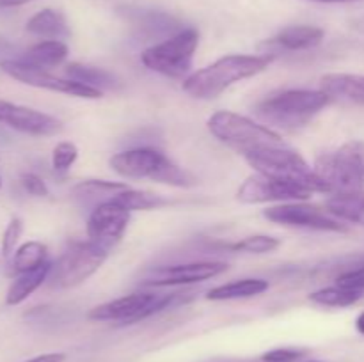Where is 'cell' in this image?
Wrapping results in <instances>:
<instances>
[{"mask_svg": "<svg viewBox=\"0 0 364 362\" xmlns=\"http://www.w3.org/2000/svg\"><path fill=\"white\" fill-rule=\"evenodd\" d=\"M272 62L270 55H226L210 66L188 75L183 80V91L198 99H213L228 87L245 78L263 73Z\"/></svg>", "mask_w": 364, "mask_h": 362, "instance_id": "cell-1", "label": "cell"}, {"mask_svg": "<svg viewBox=\"0 0 364 362\" xmlns=\"http://www.w3.org/2000/svg\"><path fill=\"white\" fill-rule=\"evenodd\" d=\"M244 158L256 172L301 185L309 188L313 194H331L329 187L316 176L313 167L294 149L284 146H262L245 153Z\"/></svg>", "mask_w": 364, "mask_h": 362, "instance_id": "cell-2", "label": "cell"}, {"mask_svg": "<svg viewBox=\"0 0 364 362\" xmlns=\"http://www.w3.org/2000/svg\"><path fill=\"white\" fill-rule=\"evenodd\" d=\"M331 102L333 99L320 89L318 91L290 89L259 102L256 112L267 123L276 124L284 130H297L306 126Z\"/></svg>", "mask_w": 364, "mask_h": 362, "instance_id": "cell-3", "label": "cell"}, {"mask_svg": "<svg viewBox=\"0 0 364 362\" xmlns=\"http://www.w3.org/2000/svg\"><path fill=\"white\" fill-rule=\"evenodd\" d=\"M313 170L329 187L331 194H350L364 188V142L350 141L315 160Z\"/></svg>", "mask_w": 364, "mask_h": 362, "instance_id": "cell-4", "label": "cell"}, {"mask_svg": "<svg viewBox=\"0 0 364 362\" xmlns=\"http://www.w3.org/2000/svg\"><path fill=\"white\" fill-rule=\"evenodd\" d=\"M208 130L223 144L245 155L262 146H284L283 137L265 124L231 110H219L208 119Z\"/></svg>", "mask_w": 364, "mask_h": 362, "instance_id": "cell-5", "label": "cell"}, {"mask_svg": "<svg viewBox=\"0 0 364 362\" xmlns=\"http://www.w3.org/2000/svg\"><path fill=\"white\" fill-rule=\"evenodd\" d=\"M199 46V32L185 28L173 38L153 45L142 52L141 60L148 70L169 78H187L192 70L194 53Z\"/></svg>", "mask_w": 364, "mask_h": 362, "instance_id": "cell-6", "label": "cell"}, {"mask_svg": "<svg viewBox=\"0 0 364 362\" xmlns=\"http://www.w3.org/2000/svg\"><path fill=\"white\" fill-rule=\"evenodd\" d=\"M109 258V251L100 245L87 241H71L55 263H52V272L48 279L53 287H75L95 275Z\"/></svg>", "mask_w": 364, "mask_h": 362, "instance_id": "cell-7", "label": "cell"}, {"mask_svg": "<svg viewBox=\"0 0 364 362\" xmlns=\"http://www.w3.org/2000/svg\"><path fill=\"white\" fill-rule=\"evenodd\" d=\"M180 293L153 295V293H132L116 300L96 305L87 314L92 322H117L119 325H134L153 314H159L164 309L171 307Z\"/></svg>", "mask_w": 364, "mask_h": 362, "instance_id": "cell-8", "label": "cell"}, {"mask_svg": "<svg viewBox=\"0 0 364 362\" xmlns=\"http://www.w3.org/2000/svg\"><path fill=\"white\" fill-rule=\"evenodd\" d=\"M0 70H2L7 77L20 82V84L31 85V87L36 89H45V91L75 96V98H102V91H98V89L89 87V85L80 84V82L70 80V78L55 77V75L50 73L48 70L31 66V64H25L18 59L2 60V62H0Z\"/></svg>", "mask_w": 364, "mask_h": 362, "instance_id": "cell-9", "label": "cell"}, {"mask_svg": "<svg viewBox=\"0 0 364 362\" xmlns=\"http://www.w3.org/2000/svg\"><path fill=\"white\" fill-rule=\"evenodd\" d=\"M263 216L274 224L299 227V229L322 231V233H347L348 231V226L343 220L304 202H283L279 206H272L263 212Z\"/></svg>", "mask_w": 364, "mask_h": 362, "instance_id": "cell-10", "label": "cell"}, {"mask_svg": "<svg viewBox=\"0 0 364 362\" xmlns=\"http://www.w3.org/2000/svg\"><path fill=\"white\" fill-rule=\"evenodd\" d=\"M313 195L309 188L288 183L277 177L255 172L240 185L237 199L244 204H263V202H302Z\"/></svg>", "mask_w": 364, "mask_h": 362, "instance_id": "cell-11", "label": "cell"}, {"mask_svg": "<svg viewBox=\"0 0 364 362\" xmlns=\"http://www.w3.org/2000/svg\"><path fill=\"white\" fill-rule=\"evenodd\" d=\"M130 213L116 201H105L95 206L87 220V236L92 243L110 251L127 233Z\"/></svg>", "mask_w": 364, "mask_h": 362, "instance_id": "cell-12", "label": "cell"}, {"mask_svg": "<svg viewBox=\"0 0 364 362\" xmlns=\"http://www.w3.org/2000/svg\"><path fill=\"white\" fill-rule=\"evenodd\" d=\"M0 124L31 137H53L64 130L57 117L6 99H0Z\"/></svg>", "mask_w": 364, "mask_h": 362, "instance_id": "cell-13", "label": "cell"}, {"mask_svg": "<svg viewBox=\"0 0 364 362\" xmlns=\"http://www.w3.org/2000/svg\"><path fill=\"white\" fill-rule=\"evenodd\" d=\"M228 270V265L223 261H196L185 265L162 266L149 273L144 279L146 286H187V284L203 283L213 279Z\"/></svg>", "mask_w": 364, "mask_h": 362, "instance_id": "cell-14", "label": "cell"}, {"mask_svg": "<svg viewBox=\"0 0 364 362\" xmlns=\"http://www.w3.org/2000/svg\"><path fill=\"white\" fill-rule=\"evenodd\" d=\"M169 162L164 153L153 148H135L117 153L110 158V167L127 180H151L156 181L160 170Z\"/></svg>", "mask_w": 364, "mask_h": 362, "instance_id": "cell-15", "label": "cell"}, {"mask_svg": "<svg viewBox=\"0 0 364 362\" xmlns=\"http://www.w3.org/2000/svg\"><path fill=\"white\" fill-rule=\"evenodd\" d=\"M320 91L331 99L364 105V75L327 73L320 78Z\"/></svg>", "mask_w": 364, "mask_h": 362, "instance_id": "cell-16", "label": "cell"}, {"mask_svg": "<svg viewBox=\"0 0 364 362\" xmlns=\"http://www.w3.org/2000/svg\"><path fill=\"white\" fill-rule=\"evenodd\" d=\"M50 272H52V263L46 261L43 263L41 266H38V268L28 270V272H23V273H18L6 293V304L20 305L21 302L27 300L36 290H39V287L48 280Z\"/></svg>", "mask_w": 364, "mask_h": 362, "instance_id": "cell-17", "label": "cell"}, {"mask_svg": "<svg viewBox=\"0 0 364 362\" xmlns=\"http://www.w3.org/2000/svg\"><path fill=\"white\" fill-rule=\"evenodd\" d=\"M68 53L70 50H68L66 43L59 41V39H45V41L32 45L23 55L18 57V60L31 64V66L43 67V70H50V67L63 64Z\"/></svg>", "mask_w": 364, "mask_h": 362, "instance_id": "cell-18", "label": "cell"}, {"mask_svg": "<svg viewBox=\"0 0 364 362\" xmlns=\"http://www.w3.org/2000/svg\"><path fill=\"white\" fill-rule=\"evenodd\" d=\"M27 32L39 35L45 39H63L70 35V27H68L66 16L60 11L55 9H43L36 13L34 16L28 18L25 25Z\"/></svg>", "mask_w": 364, "mask_h": 362, "instance_id": "cell-19", "label": "cell"}, {"mask_svg": "<svg viewBox=\"0 0 364 362\" xmlns=\"http://www.w3.org/2000/svg\"><path fill=\"white\" fill-rule=\"evenodd\" d=\"M323 28L315 25H290L274 38V43L287 50H309L322 43Z\"/></svg>", "mask_w": 364, "mask_h": 362, "instance_id": "cell-20", "label": "cell"}, {"mask_svg": "<svg viewBox=\"0 0 364 362\" xmlns=\"http://www.w3.org/2000/svg\"><path fill=\"white\" fill-rule=\"evenodd\" d=\"M269 290V280L265 279H240L233 283L220 284L212 287L206 295V300H240V298H252L265 293Z\"/></svg>", "mask_w": 364, "mask_h": 362, "instance_id": "cell-21", "label": "cell"}, {"mask_svg": "<svg viewBox=\"0 0 364 362\" xmlns=\"http://www.w3.org/2000/svg\"><path fill=\"white\" fill-rule=\"evenodd\" d=\"M326 212L343 222H352L364 226V192L350 194H334L327 201Z\"/></svg>", "mask_w": 364, "mask_h": 362, "instance_id": "cell-22", "label": "cell"}, {"mask_svg": "<svg viewBox=\"0 0 364 362\" xmlns=\"http://www.w3.org/2000/svg\"><path fill=\"white\" fill-rule=\"evenodd\" d=\"M64 71H66V78H70V80L80 82V84L89 85V87H95L102 92L103 89H116L117 85H119V80L116 78V75L103 70V67L70 62Z\"/></svg>", "mask_w": 364, "mask_h": 362, "instance_id": "cell-23", "label": "cell"}, {"mask_svg": "<svg viewBox=\"0 0 364 362\" xmlns=\"http://www.w3.org/2000/svg\"><path fill=\"white\" fill-rule=\"evenodd\" d=\"M46 261H48V247L45 243L36 240L25 241L16 248V252L11 258V270L18 275V273L38 268Z\"/></svg>", "mask_w": 364, "mask_h": 362, "instance_id": "cell-24", "label": "cell"}, {"mask_svg": "<svg viewBox=\"0 0 364 362\" xmlns=\"http://www.w3.org/2000/svg\"><path fill=\"white\" fill-rule=\"evenodd\" d=\"M110 201L119 202L128 212H148V209H159L169 204V199L162 197V195L146 190H134L130 187L114 195Z\"/></svg>", "mask_w": 364, "mask_h": 362, "instance_id": "cell-25", "label": "cell"}, {"mask_svg": "<svg viewBox=\"0 0 364 362\" xmlns=\"http://www.w3.org/2000/svg\"><path fill=\"white\" fill-rule=\"evenodd\" d=\"M364 291L359 290H348L343 286H329L316 290L309 295V300L322 307H350V305L358 304L363 298Z\"/></svg>", "mask_w": 364, "mask_h": 362, "instance_id": "cell-26", "label": "cell"}, {"mask_svg": "<svg viewBox=\"0 0 364 362\" xmlns=\"http://www.w3.org/2000/svg\"><path fill=\"white\" fill-rule=\"evenodd\" d=\"M124 183H112V181H84L78 187H75L73 195L82 199L84 202L100 201V204L105 201H110L116 194L124 190Z\"/></svg>", "mask_w": 364, "mask_h": 362, "instance_id": "cell-27", "label": "cell"}, {"mask_svg": "<svg viewBox=\"0 0 364 362\" xmlns=\"http://www.w3.org/2000/svg\"><path fill=\"white\" fill-rule=\"evenodd\" d=\"M279 245L281 240H277V238L267 236V234H255V236H247L237 243L228 245V248L233 252H245V254H270V252L277 251Z\"/></svg>", "mask_w": 364, "mask_h": 362, "instance_id": "cell-28", "label": "cell"}, {"mask_svg": "<svg viewBox=\"0 0 364 362\" xmlns=\"http://www.w3.org/2000/svg\"><path fill=\"white\" fill-rule=\"evenodd\" d=\"M78 158V149L73 142H59L52 151V167L57 172H68Z\"/></svg>", "mask_w": 364, "mask_h": 362, "instance_id": "cell-29", "label": "cell"}, {"mask_svg": "<svg viewBox=\"0 0 364 362\" xmlns=\"http://www.w3.org/2000/svg\"><path fill=\"white\" fill-rule=\"evenodd\" d=\"M21 233H23V222H21L18 216H13L9 220V224L6 226L2 234V247H0V252H2V258L11 259L13 254L18 248V241H20Z\"/></svg>", "mask_w": 364, "mask_h": 362, "instance_id": "cell-30", "label": "cell"}, {"mask_svg": "<svg viewBox=\"0 0 364 362\" xmlns=\"http://www.w3.org/2000/svg\"><path fill=\"white\" fill-rule=\"evenodd\" d=\"M336 284L338 286L348 287V290L364 291V256L358 265L345 270V272H341L336 277Z\"/></svg>", "mask_w": 364, "mask_h": 362, "instance_id": "cell-31", "label": "cell"}, {"mask_svg": "<svg viewBox=\"0 0 364 362\" xmlns=\"http://www.w3.org/2000/svg\"><path fill=\"white\" fill-rule=\"evenodd\" d=\"M308 353L304 348H274L262 355V362H295Z\"/></svg>", "mask_w": 364, "mask_h": 362, "instance_id": "cell-32", "label": "cell"}, {"mask_svg": "<svg viewBox=\"0 0 364 362\" xmlns=\"http://www.w3.org/2000/svg\"><path fill=\"white\" fill-rule=\"evenodd\" d=\"M20 183L21 187H23V190L27 192L28 195H32V197H46V195H48V187H46V183L38 176V174H21Z\"/></svg>", "mask_w": 364, "mask_h": 362, "instance_id": "cell-33", "label": "cell"}, {"mask_svg": "<svg viewBox=\"0 0 364 362\" xmlns=\"http://www.w3.org/2000/svg\"><path fill=\"white\" fill-rule=\"evenodd\" d=\"M66 361V353H60V351H53V353H41L36 355V357L28 358L25 362H64Z\"/></svg>", "mask_w": 364, "mask_h": 362, "instance_id": "cell-34", "label": "cell"}, {"mask_svg": "<svg viewBox=\"0 0 364 362\" xmlns=\"http://www.w3.org/2000/svg\"><path fill=\"white\" fill-rule=\"evenodd\" d=\"M34 0H0V7H20Z\"/></svg>", "mask_w": 364, "mask_h": 362, "instance_id": "cell-35", "label": "cell"}, {"mask_svg": "<svg viewBox=\"0 0 364 362\" xmlns=\"http://www.w3.org/2000/svg\"><path fill=\"white\" fill-rule=\"evenodd\" d=\"M355 329H358V332L361 334V336H364V311L358 316V319H355Z\"/></svg>", "mask_w": 364, "mask_h": 362, "instance_id": "cell-36", "label": "cell"}, {"mask_svg": "<svg viewBox=\"0 0 364 362\" xmlns=\"http://www.w3.org/2000/svg\"><path fill=\"white\" fill-rule=\"evenodd\" d=\"M313 2H322V4H345V2H358V0H313Z\"/></svg>", "mask_w": 364, "mask_h": 362, "instance_id": "cell-37", "label": "cell"}, {"mask_svg": "<svg viewBox=\"0 0 364 362\" xmlns=\"http://www.w3.org/2000/svg\"><path fill=\"white\" fill-rule=\"evenodd\" d=\"M355 28H359V31L364 32V18H361V20L355 21Z\"/></svg>", "mask_w": 364, "mask_h": 362, "instance_id": "cell-38", "label": "cell"}, {"mask_svg": "<svg viewBox=\"0 0 364 362\" xmlns=\"http://www.w3.org/2000/svg\"><path fill=\"white\" fill-rule=\"evenodd\" d=\"M0 263H2V252H0Z\"/></svg>", "mask_w": 364, "mask_h": 362, "instance_id": "cell-39", "label": "cell"}, {"mask_svg": "<svg viewBox=\"0 0 364 362\" xmlns=\"http://www.w3.org/2000/svg\"><path fill=\"white\" fill-rule=\"evenodd\" d=\"M0 188H2V177H0Z\"/></svg>", "mask_w": 364, "mask_h": 362, "instance_id": "cell-40", "label": "cell"}, {"mask_svg": "<svg viewBox=\"0 0 364 362\" xmlns=\"http://www.w3.org/2000/svg\"><path fill=\"white\" fill-rule=\"evenodd\" d=\"M306 362H320V361H306Z\"/></svg>", "mask_w": 364, "mask_h": 362, "instance_id": "cell-41", "label": "cell"}]
</instances>
